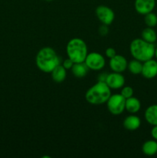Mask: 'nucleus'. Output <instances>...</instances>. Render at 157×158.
I'll return each mask as SVG.
<instances>
[{"instance_id":"nucleus-1","label":"nucleus","mask_w":157,"mask_h":158,"mask_svg":"<svg viewBox=\"0 0 157 158\" xmlns=\"http://www.w3.org/2000/svg\"><path fill=\"white\" fill-rule=\"evenodd\" d=\"M35 64L42 72L49 73L53 70L55 66L61 64V60L52 47L46 46L37 52Z\"/></svg>"},{"instance_id":"nucleus-2","label":"nucleus","mask_w":157,"mask_h":158,"mask_svg":"<svg viewBox=\"0 0 157 158\" xmlns=\"http://www.w3.org/2000/svg\"><path fill=\"white\" fill-rule=\"evenodd\" d=\"M155 49L154 43H148L142 38L133 40L129 46V51L132 56L142 63L153 58Z\"/></svg>"},{"instance_id":"nucleus-3","label":"nucleus","mask_w":157,"mask_h":158,"mask_svg":"<svg viewBox=\"0 0 157 158\" xmlns=\"http://www.w3.org/2000/svg\"><path fill=\"white\" fill-rule=\"evenodd\" d=\"M111 95V89L106 82L98 81L88 89L85 94V98L90 104L102 105L107 102Z\"/></svg>"},{"instance_id":"nucleus-4","label":"nucleus","mask_w":157,"mask_h":158,"mask_svg":"<svg viewBox=\"0 0 157 158\" xmlns=\"http://www.w3.org/2000/svg\"><path fill=\"white\" fill-rule=\"evenodd\" d=\"M66 53L68 58L74 63L85 62L88 55L87 45L80 38H73L68 42L66 45Z\"/></svg>"},{"instance_id":"nucleus-5","label":"nucleus","mask_w":157,"mask_h":158,"mask_svg":"<svg viewBox=\"0 0 157 158\" xmlns=\"http://www.w3.org/2000/svg\"><path fill=\"white\" fill-rule=\"evenodd\" d=\"M108 110L112 115H119L125 110L126 99L120 94H112L106 102Z\"/></svg>"},{"instance_id":"nucleus-6","label":"nucleus","mask_w":157,"mask_h":158,"mask_svg":"<svg viewBox=\"0 0 157 158\" xmlns=\"http://www.w3.org/2000/svg\"><path fill=\"white\" fill-rule=\"evenodd\" d=\"M84 63L91 70L99 71L105 67L106 60L104 56L99 52H92L88 53Z\"/></svg>"},{"instance_id":"nucleus-7","label":"nucleus","mask_w":157,"mask_h":158,"mask_svg":"<svg viewBox=\"0 0 157 158\" xmlns=\"http://www.w3.org/2000/svg\"><path fill=\"white\" fill-rule=\"evenodd\" d=\"M95 15L103 24L109 26L115 19V13L111 8L106 6H99L95 9Z\"/></svg>"},{"instance_id":"nucleus-8","label":"nucleus","mask_w":157,"mask_h":158,"mask_svg":"<svg viewBox=\"0 0 157 158\" xmlns=\"http://www.w3.org/2000/svg\"><path fill=\"white\" fill-rule=\"evenodd\" d=\"M105 82L111 89H119L124 86L126 80L121 73L112 72L108 74Z\"/></svg>"},{"instance_id":"nucleus-9","label":"nucleus","mask_w":157,"mask_h":158,"mask_svg":"<svg viewBox=\"0 0 157 158\" xmlns=\"http://www.w3.org/2000/svg\"><path fill=\"white\" fill-rule=\"evenodd\" d=\"M141 74L144 78L148 80L155 78L157 76V60L152 58L143 62Z\"/></svg>"},{"instance_id":"nucleus-10","label":"nucleus","mask_w":157,"mask_h":158,"mask_svg":"<svg viewBox=\"0 0 157 158\" xmlns=\"http://www.w3.org/2000/svg\"><path fill=\"white\" fill-rule=\"evenodd\" d=\"M128 62L122 55H116L109 60V67L112 72L123 73L127 69Z\"/></svg>"},{"instance_id":"nucleus-11","label":"nucleus","mask_w":157,"mask_h":158,"mask_svg":"<svg viewBox=\"0 0 157 158\" xmlns=\"http://www.w3.org/2000/svg\"><path fill=\"white\" fill-rule=\"evenodd\" d=\"M134 7L139 14L145 15L154 10L155 0H135Z\"/></svg>"},{"instance_id":"nucleus-12","label":"nucleus","mask_w":157,"mask_h":158,"mask_svg":"<svg viewBox=\"0 0 157 158\" xmlns=\"http://www.w3.org/2000/svg\"><path fill=\"white\" fill-rule=\"evenodd\" d=\"M141 120L135 115H129L126 117L123 120V127L128 131H136L140 127Z\"/></svg>"},{"instance_id":"nucleus-13","label":"nucleus","mask_w":157,"mask_h":158,"mask_svg":"<svg viewBox=\"0 0 157 158\" xmlns=\"http://www.w3.org/2000/svg\"><path fill=\"white\" fill-rule=\"evenodd\" d=\"M141 109V102L136 97H131L126 99L125 110L130 114H136Z\"/></svg>"},{"instance_id":"nucleus-14","label":"nucleus","mask_w":157,"mask_h":158,"mask_svg":"<svg viewBox=\"0 0 157 158\" xmlns=\"http://www.w3.org/2000/svg\"><path fill=\"white\" fill-rule=\"evenodd\" d=\"M145 120L152 126L157 125V104L148 106L145 111Z\"/></svg>"},{"instance_id":"nucleus-15","label":"nucleus","mask_w":157,"mask_h":158,"mask_svg":"<svg viewBox=\"0 0 157 158\" xmlns=\"http://www.w3.org/2000/svg\"><path fill=\"white\" fill-rule=\"evenodd\" d=\"M89 68L84 62L83 63H75L71 68V71L73 76L76 78L81 79L86 77L89 72Z\"/></svg>"},{"instance_id":"nucleus-16","label":"nucleus","mask_w":157,"mask_h":158,"mask_svg":"<svg viewBox=\"0 0 157 158\" xmlns=\"http://www.w3.org/2000/svg\"><path fill=\"white\" fill-rule=\"evenodd\" d=\"M66 70L67 69H65L62 65L61 64L55 66L53 70L50 73L52 80L55 81V83H62L64 81L66 78V75H67Z\"/></svg>"},{"instance_id":"nucleus-17","label":"nucleus","mask_w":157,"mask_h":158,"mask_svg":"<svg viewBox=\"0 0 157 158\" xmlns=\"http://www.w3.org/2000/svg\"><path fill=\"white\" fill-rule=\"evenodd\" d=\"M142 151L146 156H153L157 154V140H146L142 146Z\"/></svg>"},{"instance_id":"nucleus-18","label":"nucleus","mask_w":157,"mask_h":158,"mask_svg":"<svg viewBox=\"0 0 157 158\" xmlns=\"http://www.w3.org/2000/svg\"><path fill=\"white\" fill-rule=\"evenodd\" d=\"M142 39L150 43H155L157 40V34L152 27H146L142 32Z\"/></svg>"},{"instance_id":"nucleus-19","label":"nucleus","mask_w":157,"mask_h":158,"mask_svg":"<svg viewBox=\"0 0 157 158\" xmlns=\"http://www.w3.org/2000/svg\"><path fill=\"white\" fill-rule=\"evenodd\" d=\"M128 69L129 72L133 75H139L141 74L142 69H143V63L137 60H132L128 63Z\"/></svg>"},{"instance_id":"nucleus-20","label":"nucleus","mask_w":157,"mask_h":158,"mask_svg":"<svg viewBox=\"0 0 157 158\" xmlns=\"http://www.w3.org/2000/svg\"><path fill=\"white\" fill-rule=\"evenodd\" d=\"M144 22L148 27H155L157 26V15L152 12L146 14L144 17Z\"/></svg>"},{"instance_id":"nucleus-21","label":"nucleus","mask_w":157,"mask_h":158,"mask_svg":"<svg viewBox=\"0 0 157 158\" xmlns=\"http://www.w3.org/2000/svg\"><path fill=\"white\" fill-rule=\"evenodd\" d=\"M134 90L131 86H123L121 88V91H120V94L124 97L125 99H128L131 97H133Z\"/></svg>"},{"instance_id":"nucleus-22","label":"nucleus","mask_w":157,"mask_h":158,"mask_svg":"<svg viewBox=\"0 0 157 158\" xmlns=\"http://www.w3.org/2000/svg\"><path fill=\"white\" fill-rule=\"evenodd\" d=\"M105 53H106V56L108 57V58L111 59L116 55V51H115V49H114V48L109 47L106 49Z\"/></svg>"},{"instance_id":"nucleus-23","label":"nucleus","mask_w":157,"mask_h":158,"mask_svg":"<svg viewBox=\"0 0 157 158\" xmlns=\"http://www.w3.org/2000/svg\"><path fill=\"white\" fill-rule=\"evenodd\" d=\"M99 34L102 36H105V35H107L109 33V29H108L107 25H102L99 27Z\"/></svg>"},{"instance_id":"nucleus-24","label":"nucleus","mask_w":157,"mask_h":158,"mask_svg":"<svg viewBox=\"0 0 157 158\" xmlns=\"http://www.w3.org/2000/svg\"><path fill=\"white\" fill-rule=\"evenodd\" d=\"M73 64H74L73 62H72L70 59L68 58L63 61L62 64V65L63 67H64L66 69H71V68L72 67Z\"/></svg>"},{"instance_id":"nucleus-25","label":"nucleus","mask_w":157,"mask_h":158,"mask_svg":"<svg viewBox=\"0 0 157 158\" xmlns=\"http://www.w3.org/2000/svg\"><path fill=\"white\" fill-rule=\"evenodd\" d=\"M151 136L154 140H157V125L152 126V130H151Z\"/></svg>"},{"instance_id":"nucleus-26","label":"nucleus","mask_w":157,"mask_h":158,"mask_svg":"<svg viewBox=\"0 0 157 158\" xmlns=\"http://www.w3.org/2000/svg\"><path fill=\"white\" fill-rule=\"evenodd\" d=\"M107 73H100L99 75L98 76V81L100 82H105L106 80V77H107Z\"/></svg>"},{"instance_id":"nucleus-27","label":"nucleus","mask_w":157,"mask_h":158,"mask_svg":"<svg viewBox=\"0 0 157 158\" xmlns=\"http://www.w3.org/2000/svg\"><path fill=\"white\" fill-rule=\"evenodd\" d=\"M154 56H155L157 60V46L155 47V54H154Z\"/></svg>"},{"instance_id":"nucleus-28","label":"nucleus","mask_w":157,"mask_h":158,"mask_svg":"<svg viewBox=\"0 0 157 158\" xmlns=\"http://www.w3.org/2000/svg\"><path fill=\"white\" fill-rule=\"evenodd\" d=\"M45 1H47V2H50V1H52V0H45Z\"/></svg>"}]
</instances>
